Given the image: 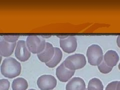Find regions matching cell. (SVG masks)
<instances>
[{"instance_id": "cell-1", "label": "cell", "mask_w": 120, "mask_h": 90, "mask_svg": "<svg viewBox=\"0 0 120 90\" xmlns=\"http://www.w3.org/2000/svg\"><path fill=\"white\" fill-rule=\"evenodd\" d=\"M1 72L4 76L7 78H16L21 74V64L13 58L5 59L1 66Z\"/></svg>"}, {"instance_id": "cell-2", "label": "cell", "mask_w": 120, "mask_h": 90, "mask_svg": "<svg viewBox=\"0 0 120 90\" xmlns=\"http://www.w3.org/2000/svg\"><path fill=\"white\" fill-rule=\"evenodd\" d=\"M26 43L29 51L37 55L44 51L46 45L44 39L37 36H29Z\"/></svg>"}, {"instance_id": "cell-3", "label": "cell", "mask_w": 120, "mask_h": 90, "mask_svg": "<svg viewBox=\"0 0 120 90\" xmlns=\"http://www.w3.org/2000/svg\"><path fill=\"white\" fill-rule=\"evenodd\" d=\"M68 69L75 71L84 68L86 65L85 56L81 54H76L68 57L63 62Z\"/></svg>"}, {"instance_id": "cell-4", "label": "cell", "mask_w": 120, "mask_h": 90, "mask_svg": "<svg viewBox=\"0 0 120 90\" xmlns=\"http://www.w3.org/2000/svg\"><path fill=\"white\" fill-rule=\"evenodd\" d=\"M88 62L93 66L99 65L103 60V52L102 48L98 45H92L87 51Z\"/></svg>"}, {"instance_id": "cell-5", "label": "cell", "mask_w": 120, "mask_h": 90, "mask_svg": "<svg viewBox=\"0 0 120 90\" xmlns=\"http://www.w3.org/2000/svg\"><path fill=\"white\" fill-rule=\"evenodd\" d=\"M37 83L41 90H52L56 87L57 81L52 75H44L38 78Z\"/></svg>"}, {"instance_id": "cell-6", "label": "cell", "mask_w": 120, "mask_h": 90, "mask_svg": "<svg viewBox=\"0 0 120 90\" xmlns=\"http://www.w3.org/2000/svg\"><path fill=\"white\" fill-rule=\"evenodd\" d=\"M15 57L21 62L28 61L31 57V52L27 48L25 41H19L15 49Z\"/></svg>"}, {"instance_id": "cell-7", "label": "cell", "mask_w": 120, "mask_h": 90, "mask_svg": "<svg viewBox=\"0 0 120 90\" xmlns=\"http://www.w3.org/2000/svg\"><path fill=\"white\" fill-rule=\"evenodd\" d=\"M60 46L65 52L72 53L75 52L77 49V39L73 36L67 37L66 39L60 40Z\"/></svg>"}, {"instance_id": "cell-8", "label": "cell", "mask_w": 120, "mask_h": 90, "mask_svg": "<svg viewBox=\"0 0 120 90\" xmlns=\"http://www.w3.org/2000/svg\"><path fill=\"white\" fill-rule=\"evenodd\" d=\"M75 71L66 68L63 62L56 69V74L60 81L65 82L68 81L75 74Z\"/></svg>"}, {"instance_id": "cell-9", "label": "cell", "mask_w": 120, "mask_h": 90, "mask_svg": "<svg viewBox=\"0 0 120 90\" xmlns=\"http://www.w3.org/2000/svg\"><path fill=\"white\" fill-rule=\"evenodd\" d=\"M16 42L10 43L6 41L3 36L0 38V55L2 57H9L13 53Z\"/></svg>"}, {"instance_id": "cell-10", "label": "cell", "mask_w": 120, "mask_h": 90, "mask_svg": "<svg viewBox=\"0 0 120 90\" xmlns=\"http://www.w3.org/2000/svg\"><path fill=\"white\" fill-rule=\"evenodd\" d=\"M55 54V48L50 43H46L45 49L41 53L38 54V58L40 61L47 63L53 57Z\"/></svg>"}, {"instance_id": "cell-11", "label": "cell", "mask_w": 120, "mask_h": 90, "mask_svg": "<svg viewBox=\"0 0 120 90\" xmlns=\"http://www.w3.org/2000/svg\"><path fill=\"white\" fill-rule=\"evenodd\" d=\"M66 90H86V83L82 78H72L66 85Z\"/></svg>"}, {"instance_id": "cell-12", "label": "cell", "mask_w": 120, "mask_h": 90, "mask_svg": "<svg viewBox=\"0 0 120 90\" xmlns=\"http://www.w3.org/2000/svg\"><path fill=\"white\" fill-rule=\"evenodd\" d=\"M119 60L118 53L114 50L107 51L104 55V61L109 67H112L116 66Z\"/></svg>"}, {"instance_id": "cell-13", "label": "cell", "mask_w": 120, "mask_h": 90, "mask_svg": "<svg viewBox=\"0 0 120 90\" xmlns=\"http://www.w3.org/2000/svg\"><path fill=\"white\" fill-rule=\"evenodd\" d=\"M63 57V53L61 50L58 48H55V54L50 61L46 63V65L52 68L57 66L61 61Z\"/></svg>"}, {"instance_id": "cell-14", "label": "cell", "mask_w": 120, "mask_h": 90, "mask_svg": "<svg viewBox=\"0 0 120 90\" xmlns=\"http://www.w3.org/2000/svg\"><path fill=\"white\" fill-rule=\"evenodd\" d=\"M28 86V82L24 78H18L13 81L12 88L13 90H26Z\"/></svg>"}, {"instance_id": "cell-15", "label": "cell", "mask_w": 120, "mask_h": 90, "mask_svg": "<svg viewBox=\"0 0 120 90\" xmlns=\"http://www.w3.org/2000/svg\"><path fill=\"white\" fill-rule=\"evenodd\" d=\"M104 86L102 81L98 78H93L88 83L87 90H103Z\"/></svg>"}, {"instance_id": "cell-16", "label": "cell", "mask_w": 120, "mask_h": 90, "mask_svg": "<svg viewBox=\"0 0 120 90\" xmlns=\"http://www.w3.org/2000/svg\"><path fill=\"white\" fill-rule=\"evenodd\" d=\"M98 68L99 70L100 71V72L102 73L108 74L111 72V71L112 70L113 68L108 66L103 60L102 63L99 65L98 66Z\"/></svg>"}, {"instance_id": "cell-17", "label": "cell", "mask_w": 120, "mask_h": 90, "mask_svg": "<svg viewBox=\"0 0 120 90\" xmlns=\"http://www.w3.org/2000/svg\"><path fill=\"white\" fill-rule=\"evenodd\" d=\"M10 82L7 79L0 80V90H9Z\"/></svg>"}, {"instance_id": "cell-18", "label": "cell", "mask_w": 120, "mask_h": 90, "mask_svg": "<svg viewBox=\"0 0 120 90\" xmlns=\"http://www.w3.org/2000/svg\"><path fill=\"white\" fill-rule=\"evenodd\" d=\"M6 41L10 43H15L18 40L19 36H3Z\"/></svg>"}, {"instance_id": "cell-19", "label": "cell", "mask_w": 120, "mask_h": 90, "mask_svg": "<svg viewBox=\"0 0 120 90\" xmlns=\"http://www.w3.org/2000/svg\"><path fill=\"white\" fill-rule=\"evenodd\" d=\"M118 81H114L109 84L105 89V90H116V87Z\"/></svg>"}, {"instance_id": "cell-20", "label": "cell", "mask_w": 120, "mask_h": 90, "mask_svg": "<svg viewBox=\"0 0 120 90\" xmlns=\"http://www.w3.org/2000/svg\"><path fill=\"white\" fill-rule=\"evenodd\" d=\"M117 43L118 47L120 48V36H119L117 39Z\"/></svg>"}, {"instance_id": "cell-21", "label": "cell", "mask_w": 120, "mask_h": 90, "mask_svg": "<svg viewBox=\"0 0 120 90\" xmlns=\"http://www.w3.org/2000/svg\"><path fill=\"white\" fill-rule=\"evenodd\" d=\"M116 90H120V81H118L117 87H116Z\"/></svg>"}, {"instance_id": "cell-22", "label": "cell", "mask_w": 120, "mask_h": 90, "mask_svg": "<svg viewBox=\"0 0 120 90\" xmlns=\"http://www.w3.org/2000/svg\"><path fill=\"white\" fill-rule=\"evenodd\" d=\"M2 60V56H1V55H0V64L1 63Z\"/></svg>"}, {"instance_id": "cell-23", "label": "cell", "mask_w": 120, "mask_h": 90, "mask_svg": "<svg viewBox=\"0 0 120 90\" xmlns=\"http://www.w3.org/2000/svg\"><path fill=\"white\" fill-rule=\"evenodd\" d=\"M118 68H119V69L120 70V63H119V66H118Z\"/></svg>"}, {"instance_id": "cell-24", "label": "cell", "mask_w": 120, "mask_h": 90, "mask_svg": "<svg viewBox=\"0 0 120 90\" xmlns=\"http://www.w3.org/2000/svg\"><path fill=\"white\" fill-rule=\"evenodd\" d=\"M35 90V89H29V90Z\"/></svg>"}, {"instance_id": "cell-25", "label": "cell", "mask_w": 120, "mask_h": 90, "mask_svg": "<svg viewBox=\"0 0 120 90\" xmlns=\"http://www.w3.org/2000/svg\"></svg>"}]
</instances>
